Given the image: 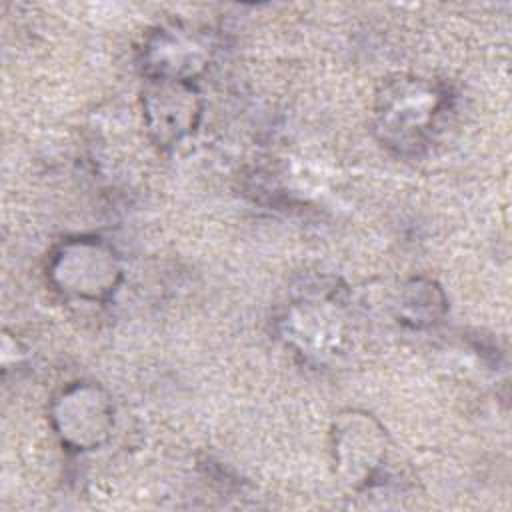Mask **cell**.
<instances>
[{
	"label": "cell",
	"mask_w": 512,
	"mask_h": 512,
	"mask_svg": "<svg viewBox=\"0 0 512 512\" xmlns=\"http://www.w3.org/2000/svg\"><path fill=\"white\" fill-rule=\"evenodd\" d=\"M442 96L422 80H400L378 98V126L392 144H414L428 130Z\"/></svg>",
	"instance_id": "6da1fadb"
},
{
	"label": "cell",
	"mask_w": 512,
	"mask_h": 512,
	"mask_svg": "<svg viewBox=\"0 0 512 512\" xmlns=\"http://www.w3.org/2000/svg\"><path fill=\"white\" fill-rule=\"evenodd\" d=\"M332 440L342 480L352 488L366 486L386 458V434L380 424L368 414L348 412L334 424Z\"/></svg>",
	"instance_id": "7a4b0ae2"
},
{
	"label": "cell",
	"mask_w": 512,
	"mask_h": 512,
	"mask_svg": "<svg viewBox=\"0 0 512 512\" xmlns=\"http://www.w3.org/2000/svg\"><path fill=\"white\" fill-rule=\"evenodd\" d=\"M118 264L112 250L100 242L78 240L62 246L52 274L60 290L80 298H102L116 286Z\"/></svg>",
	"instance_id": "3957f363"
},
{
	"label": "cell",
	"mask_w": 512,
	"mask_h": 512,
	"mask_svg": "<svg viewBox=\"0 0 512 512\" xmlns=\"http://www.w3.org/2000/svg\"><path fill=\"white\" fill-rule=\"evenodd\" d=\"M54 422L64 442L76 448H94L110 432L112 406L96 386H74L58 398Z\"/></svg>",
	"instance_id": "277c9868"
},
{
	"label": "cell",
	"mask_w": 512,
	"mask_h": 512,
	"mask_svg": "<svg viewBox=\"0 0 512 512\" xmlns=\"http://www.w3.org/2000/svg\"><path fill=\"white\" fill-rule=\"evenodd\" d=\"M146 112L150 128L160 140L180 138L190 130L196 116V104L190 90L184 88L182 80L176 84H160L146 98Z\"/></svg>",
	"instance_id": "5b68a950"
}]
</instances>
